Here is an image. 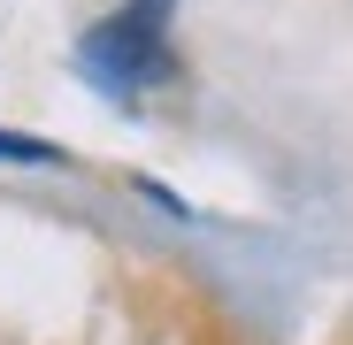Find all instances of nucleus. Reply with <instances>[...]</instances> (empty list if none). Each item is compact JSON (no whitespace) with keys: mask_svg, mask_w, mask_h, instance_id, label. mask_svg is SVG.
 Returning <instances> with one entry per match:
<instances>
[{"mask_svg":"<svg viewBox=\"0 0 353 345\" xmlns=\"http://www.w3.org/2000/svg\"><path fill=\"white\" fill-rule=\"evenodd\" d=\"M0 161H23V169H46V161H62L46 138H23V131H0Z\"/></svg>","mask_w":353,"mask_h":345,"instance_id":"1","label":"nucleus"}]
</instances>
